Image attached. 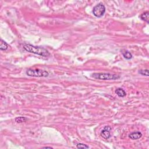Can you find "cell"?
Wrapping results in <instances>:
<instances>
[{"mask_svg": "<svg viewBox=\"0 0 149 149\" xmlns=\"http://www.w3.org/2000/svg\"><path fill=\"white\" fill-rule=\"evenodd\" d=\"M122 54L125 58L127 60H130L132 58V55L130 52L127 50H122Z\"/></svg>", "mask_w": 149, "mask_h": 149, "instance_id": "cell-8", "label": "cell"}, {"mask_svg": "<svg viewBox=\"0 0 149 149\" xmlns=\"http://www.w3.org/2000/svg\"><path fill=\"white\" fill-rule=\"evenodd\" d=\"M116 94L120 97H124L126 96V93L125 90L121 88H118L115 91Z\"/></svg>", "mask_w": 149, "mask_h": 149, "instance_id": "cell-9", "label": "cell"}, {"mask_svg": "<svg viewBox=\"0 0 149 149\" xmlns=\"http://www.w3.org/2000/svg\"><path fill=\"white\" fill-rule=\"evenodd\" d=\"M140 18L141 19V20L145 21V22H146L147 23H149V11H146L145 12L143 13L142 14H141Z\"/></svg>", "mask_w": 149, "mask_h": 149, "instance_id": "cell-7", "label": "cell"}, {"mask_svg": "<svg viewBox=\"0 0 149 149\" xmlns=\"http://www.w3.org/2000/svg\"><path fill=\"white\" fill-rule=\"evenodd\" d=\"M43 148H44V149H52V147H43Z\"/></svg>", "mask_w": 149, "mask_h": 149, "instance_id": "cell-14", "label": "cell"}, {"mask_svg": "<svg viewBox=\"0 0 149 149\" xmlns=\"http://www.w3.org/2000/svg\"><path fill=\"white\" fill-rule=\"evenodd\" d=\"M76 147L78 149H89V147L88 146V145L83 143H78L77 145H76Z\"/></svg>", "mask_w": 149, "mask_h": 149, "instance_id": "cell-12", "label": "cell"}, {"mask_svg": "<svg viewBox=\"0 0 149 149\" xmlns=\"http://www.w3.org/2000/svg\"><path fill=\"white\" fill-rule=\"evenodd\" d=\"M139 73L141 75H144V76H149V70H139Z\"/></svg>", "mask_w": 149, "mask_h": 149, "instance_id": "cell-13", "label": "cell"}, {"mask_svg": "<svg viewBox=\"0 0 149 149\" xmlns=\"http://www.w3.org/2000/svg\"><path fill=\"white\" fill-rule=\"evenodd\" d=\"M23 49L26 51L37 54V55H40V56L47 57L50 55V52L46 49L43 47H41L34 46L30 44H26L24 45Z\"/></svg>", "mask_w": 149, "mask_h": 149, "instance_id": "cell-1", "label": "cell"}, {"mask_svg": "<svg viewBox=\"0 0 149 149\" xmlns=\"http://www.w3.org/2000/svg\"><path fill=\"white\" fill-rule=\"evenodd\" d=\"M27 119H28L25 117H19L15 118V121L17 123H22L23 122L26 121Z\"/></svg>", "mask_w": 149, "mask_h": 149, "instance_id": "cell-11", "label": "cell"}, {"mask_svg": "<svg viewBox=\"0 0 149 149\" xmlns=\"http://www.w3.org/2000/svg\"><path fill=\"white\" fill-rule=\"evenodd\" d=\"M105 12V8L104 5L101 3L97 4L93 8V13L94 16L97 18H100L104 15Z\"/></svg>", "mask_w": 149, "mask_h": 149, "instance_id": "cell-4", "label": "cell"}, {"mask_svg": "<svg viewBox=\"0 0 149 149\" xmlns=\"http://www.w3.org/2000/svg\"><path fill=\"white\" fill-rule=\"evenodd\" d=\"M26 74L31 77H47L49 75V72L44 70L29 69L26 70Z\"/></svg>", "mask_w": 149, "mask_h": 149, "instance_id": "cell-3", "label": "cell"}, {"mask_svg": "<svg viewBox=\"0 0 149 149\" xmlns=\"http://www.w3.org/2000/svg\"><path fill=\"white\" fill-rule=\"evenodd\" d=\"M111 129V128L109 126H105L104 129L101 132V136L104 139H108L111 137V133L109 130Z\"/></svg>", "mask_w": 149, "mask_h": 149, "instance_id": "cell-5", "label": "cell"}, {"mask_svg": "<svg viewBox=\"0 0 149 149\" xmlns=\"http://www.w3.org/2000/svg\"><path fill=\"white\" fill-rule=\"evenodd\" d=\"M91 76L99 80H117L120 78L119 75L109 73H93Z\"/></svg>", "mask_w": 149, "mask_h": 149, "instance_id": "cell-2", "label": "cell"}, {"mask_svg": "<svg viewBox=\"0 0 149 149\" xmlns=\"http://www.w3.org/2000/svg\"><path fill=\"white\" fill-rule=\"evenodd\" d=\"M141 136H142V133L140 132H133V133L129 134V138L132 140L139 139L141 138Z\"/></svg>", "mask_w": 149, "mask_h": 149, "instance_id": "cell-6", "label": "cell"}, {"mask_svg": "<svg viewBox=\"0 0 149 149\" xmlns=\"http://www.w3.org/2000/svg\"><path fill=\"white\" fill-rule=\"evenodd\" d=\"M0 50H7L8 49L9 45L5 41L1 39L0 41Z\"/></svg>", "mask_w": 149, "mask_h": 149, "instance_id": "cell-10", "label": "cell"}]
</instances>
